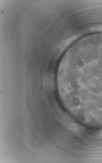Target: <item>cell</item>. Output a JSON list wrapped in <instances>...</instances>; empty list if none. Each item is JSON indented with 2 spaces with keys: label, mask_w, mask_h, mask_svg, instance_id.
<instances>
[{
  "label": "cell",
  "mask_w": 102,
  "mask_h": 163,
  "mask_svg": "<svg viewBox=\"0 0 102 163\" xmlns=\"http://www.w3.org/2000/svg\"><path fill=\"white\" fill-rule=\"evenodd\" d=\"M98 136L99 137L102 138V131H100V133H98Z\"/></svg>",
  "instance_id": "6da1fadb"
}]
</instances>
